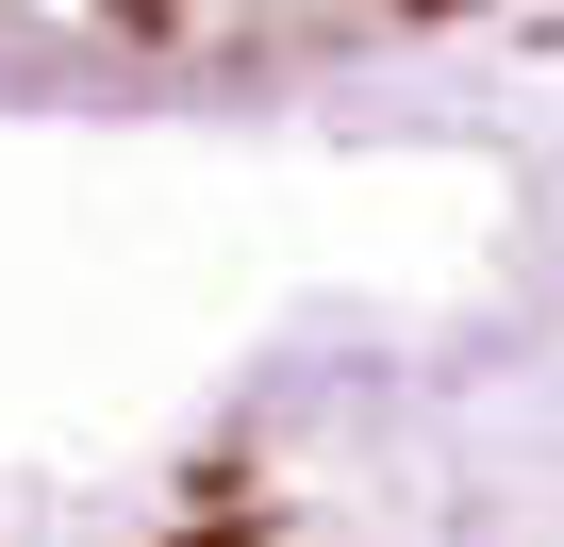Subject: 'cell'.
I'll list each match as a JSON object with an SVG mask.
<instances>
[{
	"mask_svg": "<svg viewBox=\"0 0 564 547\" xmlns=\"http://www.w3.org/2000/svg\"><path fill=\"white\" fill-rule=\"evenodd\" d=\"M465 18L498 0H0V100H232Z\"/></svg>",
	"mask_w": 564,
	"mask_h": 547,
	"instance_id": "cell-1",
	"label": "cell"
}]
</instances>
